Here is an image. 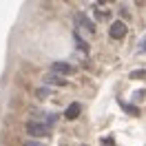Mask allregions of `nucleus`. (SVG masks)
I'll list each match as a JSON object with an SVG mask.
<instances>
[{"mask_svg": "<svg viewBox=\"0 0 146 146\" xmlns=\"http://www.w3.org/2000/svg\"><path fill=\"white\" fill-rule=\"evenodd\" d=\"M25 128H27V133L33 139H40V137H46L51 131H49V126L46 124H42V122H38V119H29L27 124H25Z\"/></svg>", "mask_w": 146, "mask_h": 146, "instance_id": "obj_1", "label": "nucleus"}, {"mask_svg": "<svg viewBox=\"0 0 146 146\" xmlns=\"http://www.w3.org/2000/svg\"><path fill=\"white\" fill-rule=\"evenodd\" d=\"M126 25H124V20H115V22H111L109 27V36L113 38V40H122V38L126 36Z\"/></svg>", "mask_w": 146, "mask_h": 146, "instance_id": "obj_2", "label": "nucleus"}, {"mask_svg": "<svg viewBox=\"0 0 146 146\" xmlns=\"http://www.w3.org/2000/svg\"><path fill=\"white\" fill-rule=\"evenodd\" d=\"M75 27H78V29H84L86 33L95 36V25H93L91 20L84 16V13H75Z\"/></svg>", "mask_w": 146, "mask_h": 146, "instance_id": "obj_3", "label": "nucleus"}, {"mask_svg": "<svg viewBox=\"0 0 146 146\" xmlns=\"http://www.w3.org/2000/svg\"><path fill=\"white\" fill-rule=\"evenodd\" d=\"M51 73L64 78V75H71V73H73V66L69 62H60V60H55V62H51Z\"/></svg>", "mask_w": 146, "mask_h": 146, "instance_id": "obj_4", "label": "nucleus"}, {"mask_svg": "<svg viewBox=\"0 0 146 146\" xmlns=\"http://www.w3.org/2000/svg\"><path fill=\"white\" fill-rule=\"evenodd\" d=\"M33 117H36L38 122L46 124V126H53L55 119H58V115H55V113H44V111H33Z\"/></svg>", "mask_w": 146, "mask_h": 146, "instance_id": "obj_5", "label": "nucleus"}, {"mask_svg": "<svg viewBox=\"0 0 146 146\" xmlns=\"http://www.w3.org/2000/svg\"><path fill=\"white\" fill-rule=\"evenodd\" d=\"M93 16H95L98 20H109L111 11L104 9V2H98V5H93Z\"/></svg>", "mask_w": 146, "mask_h": 146, "instance_id": "obj_6", "label": "nucleus"}, {"mask_svg": "<svg viewBox=\"0 0 146 146\" xmlns=\"http://www.w3.org/2000/svg\"><path fill=\"white\" fill-rule=\"evenodd\" d=\"M44 82L51 84V86H66V78H60V75H55V73H46Z\"/></svg>", "mask_w": 146, "mask_h": 146, "instance_id": "obj_7", "label": "nucleus"}, {"mask_svg": "<svg viewBox=\"0 0 146 146\" xmlns=\"http://www.w3.org/2000/svg\"><path fill=\"white\" fill-rule=\"evenodd\" d=\"M80 111H82V104H80V102H73V104L66 106L64 115H66V119H75L78 115H80Z\"/></svg>", "mask_w": 146, "mask_h": 146, "instance_id": "obj_8", "label": "nucleus"}, {"mask_svg": "<svg viewBox=\"0 0 146 146\" xmlns=\"http://www.w3.org/2000/svg\"><path fill=\"white\" fill-rule=\"evenodd\" d=\"M49 95H53V91H51L49 86H38V89H36V98H38V100H46Z\"/></svg>", "mask_w": 146, "mask_h": 146, "instance_id": "obj_9", "label": "nucleus"}, {"mask_svg": "<svg viewBox=\"0 0 146 146\" xmlns=\"http://www.w3.org/2000/svg\"><path fill=\"white\" fill-rule=\"evenodd\" d=\"M22 146H44V144H40L38 139H27V142H22Z\"/></svg>", "mask_w": 146, "mask_h": 146, "instance_id": "obj_10", "label": "nucleus"}, {"mask_svg": "<svg viewBox=\"0 0 146 146\" xmlns=\"http://www.w3.org/2000/svg\"><path fill=\"white\" fill-rule=\"evenodd\" d=\"M139 51H144V53H146V36L142 38V42H139Z\"/></svg>", "mask_w": 146, "mask_h": 146, "instance_id": "obj_11", "label": "nucleus"}]
</instances>
